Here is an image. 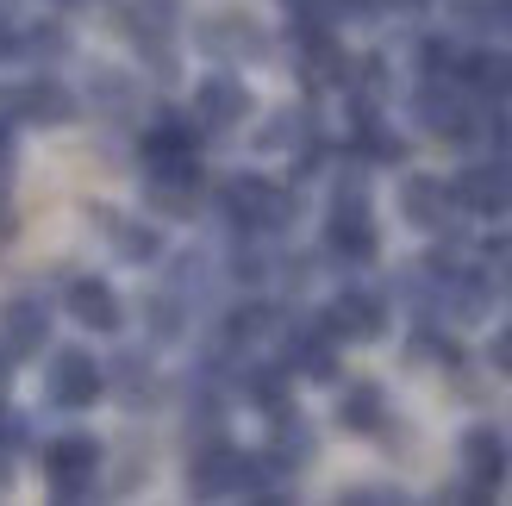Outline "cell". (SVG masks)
<instances>
[{
  "instance_id": "e0dca14e",
  "label": "cell",
  "mask_w": 512,
  "mask_h": 506,
  "mask_svg": "<svg viewBox=\"0 0 512 506\" xmlns=\"http://www.w3.org/2000/svg\"><path fill=\"white\" fill-rule=\"evenodd\" d=\"M113 225V244L125 250V257H157V232H144V225H132V219H107Z\"/></svg>"
},
{
  "instance_id": "5bb4252c",
  "label": "cell",
  "mask_w": 512,
  "mask_h": 506,
  "mask_svg": "<svg viewBox=\"0 0 512 506\" xmlns=\"http://www.w3.org/2000/svg\"><path fill=\"white\" fill-rule=\"evenodd\" d=\"M144 157L150 163H169V157H194V132L188 125H157V132H144Z\"/></svg>"
},
{
  "instance_id": "9a60e30c",
  "label": "cell",
  "mask_w": 512,
  "mask_h": 506,
  "mask_svg": "<svg viewBox=\"0 0 512 506\" xmlns=\"http://www.w3.org/2000/svg\"><path fill=\"white\" fill-rule=\"evenodd\" d=\"M200 44H207V50H263V38H256L250 32V19H213L207 25V32H200Z\"/></svg>"
},
{
  "instance_id": "9c48e42d",
  "label": "cell",
  "mask_w": 512,
  "mask_h": 506,
  "mask_svg": "<svg viewBox=\"0 0 512 506\" xmlns=\"http://www.w3.org/2000/svg\"><path fill=\"white\" fill-rule=\"evenodd\" d=\"M325 238H331V250H338V257H350V263H369V257H375V225H369V213L356 207V200L331 213V232H325Z\"/></svg>"
},
{
  "instance_id": "277c9868",
  "label": "cell",
  "mask_w": 512,
  "mask_h": 506,
  "mask_svg": "<svg viewBox=\"0 0 512 506\" xmlns=\"http://www.w3.org/2000/svg\"><path fill=\"white\" fill-rule=\"evenodd\" d=\"M244 488H256V463L250 457H238V450H207V457L194 463V494H244Z\"/></svg>"
},
{
  "instance_id": "ba28073f",
  "label": "cell",
  "mask_w": 512,
  "mask_h": 506,
  "mask_svg": "<svg viewBox=\"0 0 512 506\" xmlns=\"http://www.w3.org/2000/svg\"><path fill=\"white\" fill-rule=\"evenodd\" d=\"M325 332H331V338H375V332H381V300H375V294H344V300H331Z\"/></svg>"
},
{
  "instance_id": "d6986e66",
  "label": "cell",
  "mask_w": 512,
  "mask_h": 506,
  "mask_svg": "<svg viewBox=\"0 0 512 506\" xmlns=\"http://www.w3.org/2000/svg\"><path fill=\"white\" fill-rule=\"evenodd\" d=\"M7 238H13V200L0 194V244H7Z\"/></svg>"
},
{
  "instance_id": "ac0fdd59",
  "label": "cell",
  "mask_w": 512,
  "mask_h": 506,
  "mask_svg": "<svg viewBox=\"0 0 512 506\" xmlns=\"http://www.w3.org/2000/svg\"><path fill=\"white\" fill-rule=\"evenodd\" d=\"M488 357H494L500 375H512V325H500V332H494V350H488Z\"/></svg>"
},
{
  "instance_id": "2e32d148",
  "label": "cell",
  "mask_w": 512,
  "mask_h": 506,
  "mask_svg": "<svg viewBox=\"0 0 512 506\" xmlns=\"http://www.w3.org/2000/svg\"><path fill=\"white\" fill-rule=\"evenodd\" d=\"M338 419L350 425V432H375V425H381V394L375 388H350L344 407H338Z\"/></svg>"
},
{
  "instance_id": "8fae6325",
  "label": "cell",
  "mask_w": 512,
  "mask_h": 506,
  "mask_svg": "<svg viewBox=\"0 0 512 506\" xmlns=\"http://www.w3.org/2000/svg\"><path fill=\"white\" fill-rule=\"evenodd\" d=\"M0 325H7V357H32V350H44V307L38 300H13L7 313H0Z\"/></svg>"
},
{
  "instance_id": "7c38bea8",
  "label": "cell",
  "mask_w": 512,
  "mask_h": 506,
  "mask_svg": "<svg viewBox=\"0 0 512 506\" xmlns=\"http://www.w3.org/2000/svg\"><path fill=\"white\" fill-rule=\"evenodd\" d=\"M456 194H463L475 213H506L512 207V169H469L463 182H456Z\"/></svg>"
},
{
  "instance_id": "8992f818",
  "label": "cell",
  "mask_w": 512,
  "mask_h": 506,
  "mask_svg": "<svg viewBox=\"0 0 512 506\" xmlns=\"http://www.w3.org/2000/svg\"><path fill=\"white\" fill-rule=\"evenodd\" d=\"M69 313H75V325H88V332H119V294L107 282H94V275L69 282Z\"/></svg>"
},
{
  "instance_id": "4fadbf2b",
  "label": "cell",
  "mask_w": 512,
  "mask_h": 506,
  "mask_svg": "<svg viewBox=\"0 0 512 506\" xmlns=\"http://www.w3.org/2000/svg\"><path fill=\"white\" fill-rule=\"evenodd\" d=\"M463 463H469V475L481 488H494L500 482V469H506V450H500V438L488 432V425H475V432L463 438Z\"/></svg>"
},
{
  "instance_id": "52a82bcc",
  "label": "cell",
  "mask_w": 512,
  "mask_h": 506,
  "mask_svg": "<svg viewBox=\"0 0 512 506\" xmlns=\"http://www.w3.org/2000/svg\"><path fill=\"white\" fill-rule=\"evenodd\" d=\"M225 207H232L244 225H275L288 200H281L269 182H256V175H238V182H225Z\"/></svg>"
},
{
  "instance_id": "6da1fadb",
  "label": "cell",
  "mask_w": 512,
  "mask_h": 506,
  "mask_svg": "<svg viewBox=\"0 0 512 506\" xmlns=\"http://www.w3.org/2000/svg\"><path fill=\"white\" fill-rule=\"evenodd\" d=\"M0 107L13 119H25V125H63L75 113V94L63 82H50V75H25V82H13L0 94Z\"/></svg>"
},
{
  "instance_id": "5b68a950",
  "label": "cell",
  "mask_w": 512,
  "mask_h": 506,
  "mask_svg": "<svg viewBox=\"0 0 512 506\" xmlns=\"http://www.w3.org/2000/svg\"><path fill=\"white\" fill-rule=\"evenodd\" d=\"M194 113L207 119V125H238L250 113V88L238 82V75H207L194 94Z\"/></svg>"
},
{
  "instance_id": "30bf717a",
  "label": "cell",
  "mask_w": 512,
  "mask_h": 506,
  "mask_svg": "<svg viewBox=\"0 0 512 506\" xmlns=\"http://www.w3.org/2000/svg\"><path fill=\"white\" fill-rule=\"evenodd\" d=\"M400 207H406V219H413V225H444L450 219V188L431 182V175H406Z\"/></svg>"
},
{
  "instance_id": "7a4b0ae2",
  "label": "cell",
  "mask_w": 512,
  "mask_h": 506,
  "mask_svg": "<svg viewBox=\"0 0 512 506\" xmlns=\"http://www.w3.org/2000/svg\"><path fill=\"white\" fill-rule=\"evenodd\" d=\"M50 400H57V407H94L100 400V363L88 350H63V357L50 363Z\"/></svg>"
},
{
  "instance_id": "3957f363",
  "label": "cell",
  "mask_w": 512,
  "mask_h": 506,
  "mask_svg": "<svg viewBox=\"0 0 512 506\" xmlns=\"http://www.w3.org/2000/svg\"><path fill=\"white\" fill-rule=\"evenodd\" d=\"M44 469H50V488H57V494H75L100 469V444L94 438H57L44 450Z\"/></svg>"
}]
</instances>
